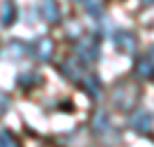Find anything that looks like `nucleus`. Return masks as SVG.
Listing matches in <instances>:
<instances>
[{"label": "nucleus", "instance_id": "1", "mask_svg": "<svg viewBox=\"0 0 154 147\" xmlns=\"http://www.w3.org/2000/svg\"><path fill=\"white\" fill-rule=\"evenodd\" d=\"M60 71H62L64 78H69L71 83L85 87L92 96H101V83H99V78H97L92 71H88L81 62H76V60H67V62L60 67Z\"/></svg>", "mask_w": 154, "mask_h": 147}, {"label": "nucleus", "instance_id": "2", "mask_svg": "<svg viewBox=\"0 0 154 147\" xmlns=\"http://www.w3.org/2000/svg\"><path fill=\"white\" fill-rule=\"evenodd\" d=\"M76 55L81 62H94L99 58V39L94 35H85L76 44Z\"/></svg>", "mask_w": 154, "mask_h": 147}, {"label": "nucleus", "instance_id": "3", "mask_svg": "<svg viewBox=\"0 0 154 147\" xmlns=\"http://www.w3.org/2000/svg\"><path fill=\"white\" fill-rule=\"evenodd\" d=\"M131 127H134L136 133H140V136H152V113L145 108L136 110V115L131 117Z\"/></svg>", "mask_w": 154, "mask_h": 147}, {"label": "nucleus", "instance_id": "4", "mask_svg": "<svg viewBox=\"0 0 154 147\" xmlns=\"http://www.w3.org/2000/svg\"><path fill=\"white\" fill-rule=\"evenodd\" d=\"M32 51H35V58H39L42 62H48V60H53L55 44H53L51 37H42V39H37V41H35Z\"/></svg>", "mask_w": 154, "mask_h": 147}, {"label": "nucleus", "instance_id": "5", "mask_svg": "<svg viewBox=\"0 0 154 147\" xmlns=\"http://www.w3.org/2000/svg\"><path fill=\"white\" fill-rule=\"evenodd\" d=\"M115 46L120 53H127V55H131V53H136V46H138V41H136V37L131 35V32H115Z\"/></svg>", "mask_w": 154, "mask_h": 147}, {"label": "nucleus", "instance_id": "6", "mask_svg": "<svg viewBox=\"0 0 154 147\" xmlns=\"http://www.w3.org/2000/svg\"><path fill=\"white\" fill-rule=\"evenodd\" d=\"M39 14L46 23H58L60 21V7L55 0H42L39 2Z\"/></svg>", "mask_w": 154, "mask_h": 147}, {"label": "nucleus", "instance_id": "7", "mask_svg": "<svg viewBox=\"0 0 154 147\" xmlns=\"http://www.w3.org/2000/svg\"><path fill=\"white\" fill-rule=\"evenodd\" d=\"M136 78L140 81H149L152 78V71H154V60H152V53H145L138 62H136Z\"/></svg>", "mask_w": 154, "mask_h": 147}, {"label": "nucleus", "instance_id": "8", "mask_svg": "<svg viewBox=\"0 0 154 147\" xmlns=\"http://www.w3.org/2000/svg\"><path fill=\"white\" fill-rule=\"evenodd\" d=\"M16 16H19L16 5H14L12 0H5V2H2V7H0V26L9 28L14 21H16Z\"/></svg>", "mask_w": 154, "mask_h": 147}, {"label": "nucleus", "instance_id": "9", "mask_svg": "<svg viewBox=\"0 0 154 147\" xmlns=\"http://www.w3.org/2000/svg\"><path fill=\"white\" fill-rule=\"evenodd\" d=\"M16 83H19L23 90H32L37 83H42V76H39V74H35V71H23V74H19Z\"/></svg>", "mask_w": 154, "mask_h": 147}, {"label": "nucleus", "instance_id": "10", "mask_svg": "<svg viewBox=\"0 0 154 147\" xmlns=\"http://www.w3.org/2000/svg\"><path fill=\"white\" fill-rule=\"evenodd\" d=\"M19 138L9 131V129H0V147H16Z\"/></svg>", "mask_w": 154, "mask_h": 147}, {"label": "nucleus", "instance_id": "11", "mask_svg": "<svg viewBox=\"0 0 154 147\" xmlns=\"http://www.w3.org/2000/svg\"><path fill=\"white\" fill-rule=\"evenodd\" d=\"M83 7L92 16H101L103 14V0H83Z\"/></svg>", "mask_w": 154, "mask_h": 147}, {"label": "nucleus", "instance_id": "12", "mask_svg": "<svg viewBox=\"0 0 154 147\" xmlns=\"http://www.w3.org/2000/svg\"><path fill=\"white\" fill-rule=\"evenodd\" d=\"M108 127H110V117H108V113L99 110V113H97V117H94V131H97V133H101L103 129H108Z\"/></svg>", "mask_w": 154, "mask_h": 147}, {"label": "nucleus", "instance_id": "13", "mask_svg": "<svg viewBox=\"0 0 154 147\" xmlns=\"http://www.w3.org/2000/svg\"><path fill=\"white\" fill-rule=\"evenodd\" d=\"M23 51H26V46L21 44V41H12V44L5 48L7 58H21V55H23Z\"/></svg>", "mask_w": 154, "mask_h": 147}, {"label": "nucleus", "instance_id": "14", "mask_svg": "<svg viewBox=\"0 0 154 147\" xmlns=\"http://www.w3.org/2000/svg\"><path fill=\"white\" fill-rule=\"evenodd\" d=\"M7 106H9V99H7V96L2 94V92H0V115H5Z\"/></svg>", "mask_w": 154, "mask_h": 147}, {"label": "nucleus", "instance_id": "15", "mask_svg": "<svg viewBox=\"0 0 154 147\" xmlns=\"http://www.w3.org/2000/svg\"><path fill=\"white\" fill-rule=\"evenodd\" d=\"M145 2H147V5H149V2H152V0H145Z\"/></svg>", "mask_w": 154, "mask_h": 147}]
</instances>
